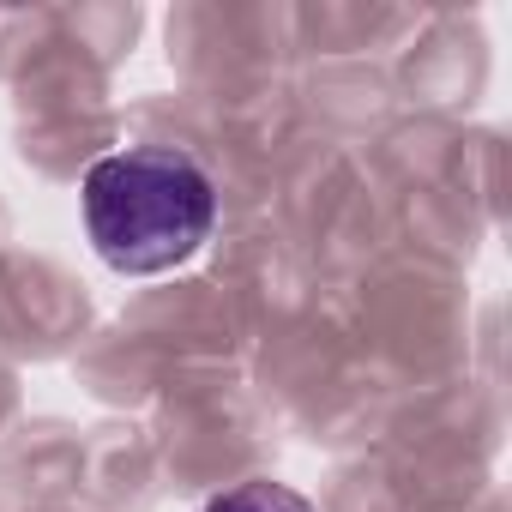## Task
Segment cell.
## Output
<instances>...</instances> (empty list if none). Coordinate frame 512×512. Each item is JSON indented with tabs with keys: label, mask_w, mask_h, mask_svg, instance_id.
Listing matches in <instances>:
<instances>
[{
	"label": "cell",
	"mask_w": 512,
	"mask_h": 512,
	"mask_svg": "<svg viewBox=\"0 0 512 512\" xmlns=\"http://www.w3.org/2000/svg\"><path fill=\"white\" fill-rule=\"evenodd\" d=\"M85 235L121 278H157L187 266L217 223V187L193 151L127 145L85 169Z\"/></svg>",
	"instance_id": "6da1fadb"
},
{
	"label": "cell",
	"mask_w": 512,
	"mask_h": 512,
	"mask_svg": "<svg viewBox=\"0 0 512 512\" xmlns=\"http://www.w3.org/2000/svg\"><path fill=\"white\" fill-rule=\"evenodd\" d=\"M199 512H314V500L296 494V488H284V482H272V476H247V482L211 494Z\"/></svg>",
	"instance_id": "7a4b0ae2"
}]
</instances>
